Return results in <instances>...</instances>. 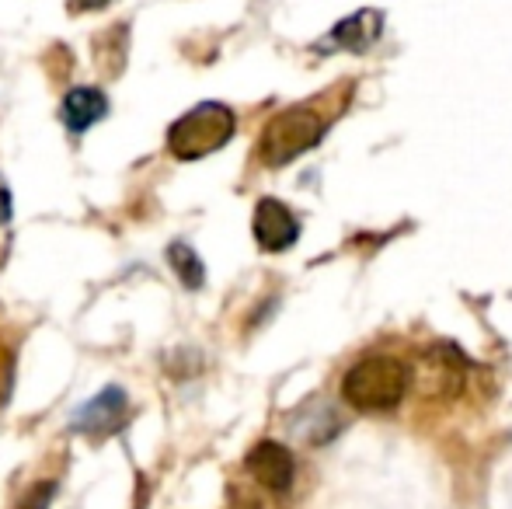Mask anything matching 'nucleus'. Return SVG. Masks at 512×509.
Segmentation results:
<instances>
[{"mask_svg":"<svg viewBox=\"0 0 512 509\" xmlns=\"http://www.w3.org/2000/svg\"><path fill=\"white\" fill-rule=\"evenodd\" d=\"M408 381L411 370L398 356H366V360L352 363L349 374L342 377V398L366 415L394 412L405 401Z\"/></svg>","mask_w":512,"mask_h":509,"instance_id":"1","label":"nucleus"},{"mask_svg":"<svg viewBox=\"0 0 512 509\" xmlns=\"http://www.w3.org/2000/svg\"><path fill=\"white\" fill-rule=\"evenodd\" d=\"M234 129H237V119L227 105L203 102V105H196V109L185 112L178 123H171L168 150L178 157V161H199V157H209L220 147H227Z\"/></svg>","mask_w":512,"mask_h":509,"instance_id":"2","label":"nucleus"},{"mask_svg":"<svg viewBox=\"0 0 512 509\" xmlns=\"http://www.w3.org/2000/svg\"><path fill=\"white\" fill-rule=\"evenodd\" d=\"M321 136L324 119L307 105H293V109H283L265 123L262 140H258V157L269 168H283V164L297 161L300 154H307L310 147H317Z\"/></svg>","mask_w":512,"mask_h":509,"instance_id":"3","label":"nucleus"},{"mask_svg":"<svg viewBox=\"0 0 512 509\" xmlns=\"http://www.w3.org/2000/svg\"><path fill=\"white\" fill-rule=\"evenodd\" d=\"M467 363L450 342H432L418 363V381H422L425 398H457L467 381Z\"/></svg>","mask_w":512,"mask_h":509,"instance_id":"4","label":"nucleus"},{"mask_svg":"<svg viewBox=\"0 0 512 509\" xmlns=\"http://www.w3.org/2000/svg\"><path fill=\"white\" fill-rule=\"evenodd\" d=\"M248 475L262 485L265 492H276V496H286L297 482V461L293 454L276 440H262L258 447H251L248 454Z\"/></svg>","mask_w":512,"mask_h":509,"instance_id":"5","label":"nucleus"},{"mask_svg":"<svg viewBox=\"0 0 512 509\" xmlns=\"http://www.w3.org/2000/svg\"><path fill=\"white\" fill-rule=\"evenodd\" d=\"M251 231H255V241L262 252H286V248L297 245L300 220L293 217L290 206L279 203V199H258Z\"/></svg>","mask_w":512,"mask_h":509,"instance_id":"6","label":"nucleus"},{"mask_svg":"<svg viewBox=\"0 0 512 509\" xmlns=\"http://www.w3.org/2000/svg\"><path fill=\"white\" fill-rule=\"evenodd\" d=\"M129 415V398L122 387L108 384L88 405L77 408L74 415V429L77 433H88V436H108V433H119V426L126 422Z\"/></svg>","mask_w":512,"mask_h":509,"instance_id":"7","label":"nucleus"},{"mask_svg":"<svg viewBox=\"0 0 512 509\" xmlns=\"http://www.w3.org/2000/svg\"><path fill=\"white\" fill-rule=\"evenodd\" d=\"M60 116H63V123H67L70 133H84V129H91L108 116L105 91H98V88L67 91V98H63V105H60Z\"/></svg>","mask_w":512,"mask_h":509,"instance_id":"8","label":"nucleus"},{"mask_svg":"<svg viewBox=\"0 0 512 509\" xmlns=\"http://www.w3.org/2000/svg\"><path fill=\"white\" fill-rule=\"evenodd\" d=\"M377 35H380V14L377 11H359L356 18H345L342 25L335 28V35H331V39H335L338 46L359 53V49L370 46Z\"/></svg>","mask_w":512,"mask_h":509,"instance_id":"9","label":"nucleus"},{"mask_svg":"<svg viewBox=\"0 0 512 509\" xmlns=\"http://www.w3.org/2000/svg\"><path fill=\"white\" fill-rule=\"evenodd\" d=\"M168 265L175 269V276L182 279L185 290H199L206 279L203 272V258L196 255V248L185 245V241H175V245H168Z\"/></svg>","mask_w":512,"mask_h":509,"instance_id":"10","label":"nucleus"},{"mask_svg":"<svg viewBox=\"0 0 512 509\" xmlns=\"http://www.w3.org/2000/svg\"><path fill=\"white\" fill-rule=\"evenodd\" d=\"M126 39H129V28H108L105 35H98V67L105 70L108 77H115L126 63Z\"/></svg>","mask_w":512,"mask_h":509,"instance_id":"11","label":"nucleus"},{"mask_svg":"<svg viewBox=\"0 0 512 509\" xmlns=\"http://www.w3.org/2000/svg\"><path fill=\"white\" fill-rule=\"evenodd\" d=\"M11 384H14V349L0 339V405H7V398H11Z\"/></svg>","mask_w":512,"mask_h":509,"instance_id":"12","label":"nucleus"},{"mask_svg":"<svg viewBox=\"0 0 512 509\" xmlns=\"http://www.w3.org/2000/svg\"><path fill=\"white\" fill-rule=\"evenodd\" d=\"M53 496H56V482H39L18 509H49L53 506Z\"/></svg>","mask_w":512,"mask_h":509,"instance_id":"13","label":"nucleus"},{"mask_svg":"<svg viewBox=\"0 0 512 509\" xmlns=\"http://www.w3.org/2000/svg\"><path fill=\"white\" fill-rule=\"evenodd\" d=\"M112 0H67V7L74 14H88V11H102V7H108Z\"/></svg>","mask_w":512,"mask_h":509,"instance_id":"14","label":"nucleus"},{"mask_svg":"<svg viewBox=\"0 0 512 509\" xmlns=\"http://www.w3.org/2000/svg\"><path fill=\"white\" fill-rule=\"evenodd\" d=\"M11 220V189H7V182L0 178V227Z\"/></svg>","mask_w":512,"mask_h":509,"instance_id":"15","label":"nucleus"},{"mask_svg":"<svg viewBox=\"0 0 512 509\" xmlns=\"http://www.w3.org/2000/svg\"><path fill=\"white\" fill-rule=\"evenodd\" d=\"M237 509H272V506L258 503V499H237Z\"/></svg>","mask_w":512,"mask_h":509,"instance_id":"16","label":"nucleus"}]
</instances>
